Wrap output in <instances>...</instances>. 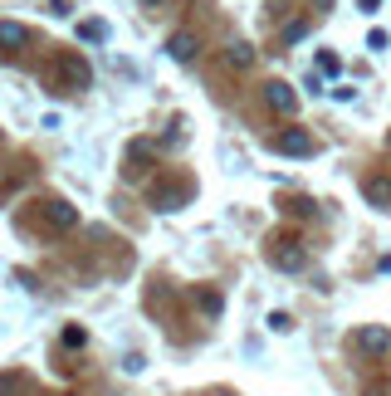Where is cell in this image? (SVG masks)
<instances>
[{"label": "cell", "mask_w": 391, "mask_h": 396, "mask_svg": "<svg viewBox=\"0 0 391 396\" xmlns=\"http://www.w3.org/2000/svg\"><path fill=\"white\" fill-rule=\"evenodd\" d=\"M269 103H274L279 112H294V93H289V83H269Z\"/></svg>", "instance_id": "obj_3"}, {"label": "cell", "mask_w": 391, "mask_h": 396, "mask_svg": "<svg viewBox=\"0 0 391 396\" xmlns=\"http://www.w3.org/2000/svg\"><path fill=\"white\" fill-rule=\"evenodd\" d=\"M49 220H54V225H74L79 215H74V210H69L64 201H49Z\"/></svg>", "instance_id": "obj_6"}, {"label": "cell", "mask_w": 391, "mask_h": 396, "mask_svg": "<svg viewBox=\"0 0 391 396\" xmlns=\"http://www.w3.org/2000/svg\"><path fill=\"white\" fill-rule=\"evenodd\" d=\"M357 348L372 353V357L386 353V348H391V328H362V333H357Z\"/></svg>", "instance_id": "obj_2"}, {"label": "cell", "mask_w": 391, "mask_h": 396, "mask_svg": "<svg viewBox=\"0 0 391 396\" xmlns=\"http://www.w3.org/2000/svg\"><path fill=\"white\" fill-rule=\"evenodd\" d=\"M0 39H6V44H30V34L20 25H0Z\"/></svg>", "instance_id": "obj_7"}, {"label": "cell", "mask_w": 391, "mask_h": 396, "mask_svg": "<svg viewBox=\"0 0 391 396\" xmlns=\"http://www.w3.org/2000/svg\"><path fill=\"white\" fill-rule=\"evenodd\" d=\"M147 6H157V0H147Z\"/></svg>", "instance_id": "obj_9"}, {"label": "cell", "mask_w": 391, "mask_h": 396, "mask_svg": "<svg viewBox=\"0 0 391 396\" xmlns=\"http://www.w3.org/2000/svg\"><path fill=\"white\" fill-rule=\"evenodd\" d=\"M274 152L308 157V152H313V137H308V132H299V128H289V132H279V137H274Z\"/></svg>", "instance_id": "obj_1"}, {"label": "cell", "mask_w": 391, "mask_h": 396, "mask_svg": "<svg viewBox=\"0 0 391 396\" xmlns=\"http://www.w3.org/2000/svg\"><path fill=\"white\" fill-rule=\"evenodd\" d=\"M191 54H196V39H191V34H172V59H181V64H186Z\"/></svg>", "instance_id": "obj_4"}, {"label": "cell", "mask_w": 391, "mask_h": 396, "mask_svg": "<svg viewBox=\"0 0 391 396\" xmlns=\"http://www.w3.org/2000/svg\"><path fill=\"white\" fill-rule=\"evenodd\" d=\"M367 191H372V201H391V186H386V181H372Z\"/></svg>", "instance_id": "obj_8"}, {"label": "cell", "mask_w": 391, "mask_h": 396, "mask_svg": "<svg viewBox=\"0 0 391 396\" xmlns=\"http://www.w3.org/2000/svg\"><path fill=\"white\" fill-rule=\"evenodd\" d=\"M279 269H303V250H279V255H269Z\"/></svg>", "instance_id": "obj_5"}]
</instances>
